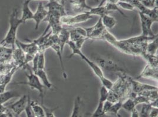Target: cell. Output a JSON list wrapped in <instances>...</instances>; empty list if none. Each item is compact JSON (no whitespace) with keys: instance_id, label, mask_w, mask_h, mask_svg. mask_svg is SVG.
<instances>
[{"instance_id":"obj_22","label":"cell","mask_w":158,"mask_h":117,"mask_svg":"<svg viewBox=\"0 0 158 117\" xmlns=\"http://www.w3.org/2000/svg\"><path fill=\"white\" fill-rule=\"evenodd\" d=\"M31 105L35 117H46L45 111L43 107L37 101H31Z\"/></svg>"},{"instance_id":"obj_38","label":"cell","mask_w":158,"mask_h":117,"mask_svg":"<svg viewBox=\"0 0 158 117\" xmlns=\"http://www.w3.org/2000/svg\"><path fill=\"white\" fill-rule=\"evenodd\" d=\"M8 112H9V110L8 108V110L6 111L2 112L0 113V117H8Z\"/></svg>"},{"instance_id":"obj_42","label":"cell","mask_w":158,"mask_h":117,"mask_svg":"<svg viewBox=\"0 0 158 117\" xmlns=\"http://www.w3.org/2000/svg\"><path fill=\"white\" fill-rule=\"evenodd\" d=\"M118 117H122L120 114H118Z\"/></svg>"},{"instance_id":"obj_6","label":"cell","mask_w":158,"mask_h":117,"mask_svg":"<svg viewBox=\"0 0 158 117\" xmlns=\"http://www.w3.org/2000/svg\"><path fill=\"white\" fill-rule=\"evenodd\" d=\"M93 18L88 12L79 13L74 16L66 15L62 17L60 19L61 24L64 26H74L80 23L85 22L88 20H90Z\"/></svg>"},{"instance_id":"obj_20","label":"cell","mask_w":158,"mask_h":117,"mask_svg":"<svg viewBox=\"0 0 158 117\" xmlns=\"http://www.w3.org/2000/svg\"><path fill=\"white\" fill-rule=\"evenodd\" d=\"M20 94L15 91H3L0 92V104H4L13 98L19 97Z\"/></svg>"},{"instance_id":"obj_35","label":"cell","mask_w":158,"mask_h":117,"mask_svg":"<svg viewBox=\"0 0 158 117\" xmlns=\"http://www.w3.org/2000/svg\"><path fill=\"white\" fill-rule=\"evenodd\" d=\"M101 81V83L102 85V86L105 87L107 90H110L113 87L114 83L112 82V81L109 79V78L106 77L105 76L101 80H100Z\"/></svg>"},{"instance_id":"obj_32","label":"cell","mask_w":158,"mask_h":117,"mask_svg":"<svg viewBox=\"0 0 158 117\" xmlns=\"http://www.w3.org/2000/svg\"><path fill=\"white\" fill-rule=\"evenodd\" d=\"M45 52H40L38 53L37 58V69H45Z\"/></svg>"},{"instance_id":"obj_23","label":"cell","mask_w":158,"mask_h":117,"mask_svg":"<svg viewBox=\"0 0 158 117\" xmlns=\"http://www.w3.org/2000/svg\"><path fill=\"white\" fill-rule=\"evenodd\" d=\"M158 36L153 39L152 42L149 43H147L146 47V53L156 55L158 51Z\"/></svg>"},{"instance_id":"obj_26","label":"cell","mask_w":158,"mask_h":117,"mask_svg":"<svg viewBox=\"0 0 158 117\" xmlns=\"http://www.w3.org/2000/svg\"><path fill=\"white\" fill-rule=\"evenodd\" d=\"M122 101H118L115 103H113L112 106L110 107V109L108 111L107 115L110 114V115H115V116L118 117V111L120 109H122Z\"/></svg>"},{"instance_id":"obj_24","label":"cell","mask_w":158,"mask_h":117,"mask_svg":"<svg viewBox=\"0 0 158 117\" xmlns=\"http://www.w3.org/2000/svg\"><path fill=\"white\" fill-rule=\"evenodd\" d=\"M91 15H98L100 16V17H102L103 15L107 14L109 12L106 10L104 6H98V7L93 8L92 7L91 9L88 12Z\"/></svg>"},{"instance_id":"obj_16","label":"cell","mask_w":158,"mask_h":117,"mask_svg":"<svg viewBox=\"0 0 158 117\" xmlns=\"http://www.w3.org/2000/svg\"><path fill=\"white\" fill-rule=\"evenodd\" d=\"M70 40L76 42L79 40L84 38H88L87 37L86 29L84 28L77 27L69 31Z\"/></svg>"},{"instance_id":"obj_10","label":"cell","mask_w":158,"mask_h":117,"mask_svg":"<svg viewBox=\"0 0 158 117\" xmlns=\"http://www.w3.org/2000/svg\"><path fill=\"white\" fill-rule=\"evenodd\" d=\"M15 45L20 47V49L24 52L26 54L35 55L39 52V47L33 40L29 42L28 43H24L18 39L16 40Z\"/></svg>"},{"instance_id":"obj_28","label":"cell","mask_w":158,"mask_h":117,"mask_svg":"<svg viewBox=\"0 0 158 117\" xmlns=\"http://www.w3.org/2000/svg\"><path fill=\"white\" fill-rule=\"evenodd\" d=\"M103 102L99 101L97 107L95 111L93 112L90 117H107V114L104 112L103 109Z\"/></svg>"},{"instance_id":"obj_5","label":"cell","mask_w":158,"mask_h":117,"mask_svg":"<svg viewBox=\"0 0 158 117\" xmlns=\"http://www.w3.org/2000/svg\"><path fill=\"white\" fill-rule=\"evenodd\" d=\"M102 69L114 73H126L125 69L112 58L106 56H99L95 58V62Z\"/></svg>"},{"instance_id":"obj_3","label":"cell","mask_w":158,"mask_h":117,"mask_svg":"<svg viewBox=\"0 0 158 117\" xmlns=\"http://www.w3.org/2000/svg\"><path fill=\"white\" fill-rule=\"evenodd\" d=\"M67 45L70 47V49L72 51V53L70 55V56H69V58H71L74 55L79 56L83 61H85L86 62V63L87 64V65L91 68V69L92 70L94 74L99 78V80H101L102 78H103L105 77L102 69L99 67L98 65L96 62L92 61L90 58H87L86 55L82 52L81 49L77 48L76 46L73 42L71 40H69L67 43Z\"/></svg>"},{"instance_id":"obj_40","label":"cell","mask_w":158,"mask_h":117,"mask_svg":"<svg viewBox=\"0 0 158 117\" xmlns=\"http://www.w3.org/2000/svg\"><path fill=\"white\" fill-rule=\"evenodd\" d=\"M30 2H31V1H36V0H28ZM47 1H48L49 2L50 1H54V0H47ZM56 1H59V2H60L61 3H63V4H64V3H63L61 0H56Z\"/></svg>"},{"instance_id":"obj_21","label":"cell","mask_w":158,"mask_h":117,"mask_svg":"<svg viewBox=\"0 0 158 117\" xmlns=\"http://www.w3.org/2000/svg\"><path fill=\"white\" fill-rule=\"evenodd\" d=\"M102 19V22L103 25L105 27L106 29H111L116 26L117 24V21L112 16H109L107 14L103 15L102 17H100Z\"/></svg>"},{"instance_id":"obj_18","label":"cell","mask_w":158,"mask_h":117,"mask_svg":"<svg viewBox=\"0 0 158 117\" xmlns=\"http://www.w3.org/2000/svg\"><path fill=\"white\" fill-rule=\"evenodd\" d=\"M30 2L28 0H26L23 4L22 14L20 19L23 24L26 23L28 20H33L34 13L29 7Z\"/></svg>"},{"instance_id":"obj_12","label":"cell","mask_w":158,"mask_h":117,"mask_svg":"<svg viewBox=\"0 0 158 117\" xmlns=\"http://www.w3.org/2000/svg\"><path fill=\"white\" fill-rule=\"evenodd\" d=\"M85 103L80 96H77L74 101V105L70 117H85Z\"/></svg>"},{"instance_id":"obj_17","label":"cell","mask_w":158,"mask_h":117,"mask_svg":"<svg viewBox=\"0 0 158 117\" xmlns=\"http://www.w3.org/2000/svg\"><path fill=\"white\" fill-rule=\"evenodd\" d=\"M13 57L19 67L26 68L28 65H27L26 62V53L20 47H17V49H14Z\"/></svg>"},{"instance_id":"obj_11","label":"cell","mask_w":158,"mask_h":117,"mask_svg":"<svg viewBox=\"0 0 158 117\" xmlns=\"http://www.w3.org/2000/svg\"><path fill=\"white\" fill-rule=\"evenodd\" d=\"M48 11L46 9L45 6H44L42 2H40L38 5L36 11L33 15V20L35 21V30H37L39 28L40 24L45 20L47 15Z\"/></svg>"},{"instance_id":"obj_2","label":"cell","mask_w":158,"mask_h":117,"mask_svg":"<svg viewBox=\"0 0 158 117\" xmlns=\"http://www.w3.org/2000/svg\"><path fill=\"white\" fill-rule=\"evenodd\" d=\"M23 23L19 17V11L17 8H14L10 15L9 28L5 38L0 42V45L10 46L13 49L15 47V42L19 28Z\"/></svg>"},{"instance_id":"obj_31","label":"cell","mask_w":158,"mask_h":117,"mask_svg":"<svg viewBox=\"0 0 158 117\" xmlns=\"http://www.w3.org/2000/svg\"><path fill=\"white\" fill-rule=\"evenodd\" d=\"M109 96V90H107L105 87L102 86L100 89V92H99V101L104 103L107 100H108Z\"/></svg>"},{"instance_id":"obj_13","label":"cell","mask_w":158,"mask_h":117,"mask_svg":"<svg viewBox=\"0 0 158 117\" xmlns=\"http://www.w3.org/2000/svg\"><path fill=\"white\" fill-rule=\"evenodd\" d=\"M141 78H151L158 81V67H155L148 64L140 74L135 77V79Z\"/></svg>"},{"instance_id":"obj_15","label":"cell","mask_w":158,"mask_h":117,"mask_svg":"<svg viewBox=\"0 0 158 117\" xmlns=\"http://www.w3.org/2000/svg\"><path fill=\"white\" fill-rule=\"evenodd\" d=\"M129 81L133 89V92L136 94H139L140 92L148 90L158 89V87H156L139 83L138 81H135L133 78H129Z\"/></svg>"},{"instance_id":"obj_4","label":"cell","mask_w":158,"mask_h":117,"mask_svg":"<svg viewBox=\"0 0 158 117\" xmlns=\"http://www.w3.org/2000/svg\"><path fill=\"white\" fill-rule=\"evenodd\" d=\"M28 70L29 71L28 73H27L26 77L27 81L26 82L21 81L15 83V85H27L30 87L33 90H35L39 92L40 97L41 100V105L44 104V86L40 81L39 78L33 73L31 68L27 66Z\"/></svg>"},{"instance_id":"obj_41","label":"cell","mask_w":158,"mask_h":117,"mask_svg":"<svg viewBox=\"0 0 158 117\" xmlns=\"http://www.w3.org/2000/svg\"><path fill=\"white\" fill-rule=\"evenodd\" d=\"M61 1L63 3H65V1H64V0H61Z\"/></svg>"},{"instance_id":"obj_33","label":"cell","mask_w":158,"mask_h":117,"mask_svg":"<svg viewBox=\"0 0 158 117\" xmlns=\"http://www.w3.org/2000/svg\"><path fill=\"white\" fill-rule=\"evenodd\" d=\"M117 5L118 7L129 11H133L135 8V6L132 4L131 3L127 2H124V1H118L117 3Z\"/></svg>"},{"instance_id":"obj_44","label":"cell","mask_w":158,"mask_h":117,"mask_svg":"<svg viewBox=\"0 0 158 117\" xmlns=\"http://www.w3.org/2000/svg\"><path fill=\"white\" fill-rule=\"evenodd\" d=\"M64 1H66V0H64Z\"/></svg>"},{"instance_id":"obj_36","label":"cell","mask_w":158,"mask_h":117,"mask_svg":"<svg viewBox=\"0 0 158 117\" xmlns=\"http://www.w3.org/2000/svg\"><path fill=\"white\" fill-rule=\"evenodd\" d=\"M43 108H44V110L45 111V113H46V117H56L54 115V111L55 110H56L57 109L59 108L58 107H55V108H48V107H46L44 104L41 105Z\"/></svg>"},{"instance_id":"obj_30","label":"cell","mask_w":158,"mask_h":117,"mask_svg":"<svg viewBox=\"0 0 158 117\" xmlns=\"http://www.w3.org/2000/svg\"><path fill=\"white\" fill-rule=\"evenodd\" d=\"M142 58L146 60L148 64L155 67H158V56L156 55H152L145 53Z\"/></svg>"},{"instance_id":"obj_14","label":"cell","mask_w":158,"mask_h":117,"mask_svg":"<svg viewBox=\"0 0 158 117\" xmlns=\"http://www.w3.org/2000/svg\"><path fill=\"white\" fill-rule=\"evenodd\" d=\"M70 4L73 11L77 13L89 12L92 8L86 4V0H70Z\"/></svg>"},{"instance_id":"obj_7","label":"cell","mask_w":158,"mask_h":117,"mask_svg":"<svg viewBox=\"0 0 158 117\" xmlns=\"http://www.w3.org/2000/svg\"><path fill=\"white\" fill-rule=\"evenodd\" d=\"M85 29L88 39L93 40H102L103 35L107 30L103 25L100 17L94 26L89 28H85Z\"/></svg>"},{"instance_id":"obj_27","label":"cell","mask_w":158,"mask_h":117,"mask_svg":"<svg viewBox=\"0 0 158 117\" xmlns=\"http://www.w3.org/2000/svg\"><path fill=\"white\" fill-rule=\"evenodd\" d=\"M103 6H104L105 7L106 10L109 12V11H118V13H120L123 17L127 18V17L125 13H124L117 5V4L115 3H110V2H106L105 4H104Z\"/></svg>"},{"instance_id":"obj_1","label":"cell","mask_w":158,"mask_h":117,"mask_svg":"<svg viewBox=\"0 0 158 117\" xmlns=\"http://www.w3.org/2000/svg\"><path fill=\"white\" fill-rule=\"evenodd\" d=\"M45 7L48 8V13L44 21L48 22V26L52 29V33L58 34L63 29L60 19L67 15L64 9V4L54 0L50 1Z\"/></svg>"},{"instance_id":"obj_34","label":"cell","mask_w":158,"mask_h":117,"mask_svg":"<svg viewBox=\"0 0 158 117\" xmlns=\"http://www.w3.org/2000/svg\"><path fill=\"white\" fill-rule=\"evenodd\" d=\"M31 97L30 96V95L28 94V103L27 104L26 107L25 109V112L26 114L27 117H35L34 113H33V110L31 108Z\"/></svg>"},{"instance_id":"obj_29","label":"cell","mask_w":158,"mask_h":117,"mask_svg":"<svg viewBox=\"0 0 158 117\" xmlns=\"http://www.w3.org/2000/svg\"><path fill=\"white\" fill-rule=\"evenodd\" d=\"M154 107L151 104H144L142 106L140 112L139 113V117H149V114L152 108Z\"/></svg>"},{"instance_id":"obj_25","label":"cell","mask_w":158,"mask_h":117,"mask_svg":"<svg viewBox=\"0 0 158 117\" xmlns=\"http://www.w3.org/2000/svg\"><path fill=\"white\" fill-rule=\"evenodd\" d=\"M136 105L135 103V101L133 99L131 98H128L127 100H126L125 101L122 102V108L124 109L128 112H131L136 108Z\"/></svg>"},{"instance_id":"obj_39","label":"cell","mask_w":158,"mask_h":117,"mask_svg":"<svg viewBox=\"0 0 158 117\" xmlns=\"http://www.w3.org/2000/svg\"><path fill=\"white\" fill-rule=\"evenodd\" d=\"M8 117H15V116L13 114V113H12V112H11L9 110Z\"/></svg>"},{"instance_id":"obj_43","label":"cell","mask_w":158,"mask_h":117,"mask_svg":"<svg viewBox=\"0 0 158 117\" xmlns=\"http://www.w3.org/2000/svg\"><path fill=\"white\" fill-rule=\"evenodd\" d=\"M15 116V115H14ZM15 117H18V116H15Z\"/></svg>"},{"instance_id":"obj_9","label":"cell","mask_w":158,"mask_h":117,"mask_svg":"<svg viewBox=\"0 0 158 117\" xmlns=\"http://www.w3.org/2000/svg\"><path fill=\"white\" fill-rule=\"evenodd\" d=\"M28 94L23 95L15 102L8 106L7 108L15 116L20 117V115L25 111L28 103Z\"/></svg>"},{"instance_id":"obj_37","label":"cell","mask_w":158,"mask_h":117,"mask_svg":"<svg viewBox=\"0 0 158 117\" xmlns=\"http://www.w3.org/2000/svg\"><path fill=\"white\" fill-rule=\"evenodd\" d=\"M131 117H139V111L137 110V109L136 108L132 111V112H131Z\"/></svg>"},{"instance_id":"obj_19","label":"cell","mask_w":158,"mask_h":117,"mask_svg":"<svg viewBox=\"0 0 158 117\" xmlns=\"http://www.w3.org/2000/svg\"><path fill=\"white\" fill-rule=\"evenodd\" d=\"M33 73L39 78L40 81L45 87H47L48 89H53V85L48 77L45 69H37L33 72Z\"/></svg>"},{"instance_id":"obj_8","label":"cell","mask_w":158,"mask_h":117,"mask_svg":"<svg viewBox=\"0 0 158 117\" xmlns=\"http://www.w3.org/2000/svg\"><path fill=\"white\" fill-rule=\"evenodd\" d=\"M139 15L141 22L142 28V35L148 37H156L158 35H155L152 29V24L154 22H156L154 20H153L149 17L147 16L144 13H142L139 11Z\"/></svg>"}]
</instances>
